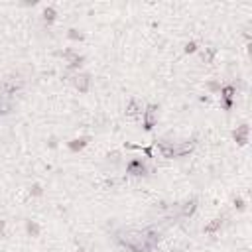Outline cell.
Returning <instances> with one entry per match:
<instances>
[{
	"label": "cell",
	"mask_w": 252,
	"mask_h": 252,
	"mask_svg": "<svg viewBox=\"0 0 252 252\" xmlns=\"http://www.w3.org/2000/svg\"><path fill=\"white\" fill-rule=\"evenodd\" d=\"M89 85H91L89 75H79V77H75V87H77L79 91H87Z\"/></svg>",
	"instance_id": "7a4b0ae2"
},
{
	"label": "cell",
	"mask_w": 252,
	"mask_h": 252,
	"mask_svg": "<svg viewBox=\"0 0 252 252\" xmlns=\"http://www.w3.org/2000/svg\"><path fill=\"white\" fill-rule=\"evenodd\" d=\"M116 240L130 252H152L160 237L154 230H120L116 233Z\"/></svg>",
	"instance_id": "6da1fadb"
},
{
	"label": "cell",
	"mask_w": 252,
	"mask_h": 252,
	"mask_svg": "<svg viewBox=\"0 0 252 252\" xmlns=\"http://www.w3.org/2000/svg\"><path fill=\"white\" fill-rule=\"evenodd\" d=\"M160 148H162V154H164L165 158H173V156H175L173 146H165V144H160Z\"/></svg>",
	"instance_id": "8992f818"
},
{
	"label": "cell",
	"mask_w": 252,
	"mask_h": 252,
	"mask_svg": "<svg viewBox=\"0 0 252 252\" xmlns=\"http://www.w3.org/2000/svg\"><path fill=\"white\" fill-rule=\"evenodd\" d=\"M219 224H221V219H217V221L213 223V224H209V227H205V230H207V233H211V230H215V229L219 227Z\"/></svg>",
	"instance_id": "8fae6325"
},
{
	"label": "cell",
	"mask_w": 252,
	"mask_h": 252,
	"mask_svg": "<svg viewBox=\"0 0 252 252\" xmlns=\"http://www.w3.org/2000/svg\"><path fill=\"white\" fill-rule=\"evenodd\" d=\"M144 171H146V168H144V164L142 162H130V165H128V173H132V175H142Z\"/></svg>",
	"instance_id": "3957f363"
},
{
	"label": "cell",
	"mask_w": 252,
	"mask_h": 252,
	"mask_svg": "<svg viewBox=\"0 0 252 252\" xmlns=\"http://www.w3.org/2000/svg\"><path fill=\"white\" fill-rule=\"evenodd\" d=\"M69 32H71V34H69V36H71V37H79V40H81V34H77V30H69Z\"/></svg>",
	"instance_id": "4fadbf2b"
},
{
	"label": "cell",
	"mask_w": 252,
	"mask_h": 252,
	"mask_svg": "<svg viewBox=\"0 0 252 252\" xmlns=\"http://www.w3.org/2000/svg\"><path fill=\"white\" fill-rule=\"evenodd\" d=\"M154 106H150L148 109V112H146V130H150V128L154 126Z\"/></svg>",
	"instance_id": "277c9868"
},
{
	"label": "cell",
	"mask_w": 252,
	"mask_h": 252,
	"mask_svg": "<svg viewBox=\"0 0 252 252\" xmlns=\"http://www.w3.org/2000/svg\"><path fill=\"white\" fill-rule=\"evenodd\" d=\"M195 49H197L195 44H187V45H185V51H187V53H189V51H195Z\"/></svg>",
	"instance_id": "7c38bea8"
},
{
	"label": "cell",
	"mask_w": 252,
	"mask_h": 252,
	"mask_svg": "<svg viewBox=\"0 0 252 252\" xmlns=\"http://www.w3.org/2000/svg\"><path fill=\"white\" fill-rule=\"evenodd\" d=\"M44 16H45L47 22H53V18H55V10H53V8H45L44 10Z\"/></svg>",
	"instance_id": "52a82bcc"
},
{
	"label": "cell",
	"mask_w": 252,
	"mask_h": 252,
	"mask_svg": "<svg viewBox=\"0 0 252 252\" xmlns=\"http://www.w3.org/2000/svg\"><path fill=\"white\" fill-rule=\"evenodd\" d=\"M28 230H30L32 234H37V233H40V229H37L36 223H28Z\"/></svg>",
	"instance_id": "30bf717a"
},
{
	"label": "cell",
	"mask_w": 252,
	"mask_h": 252,
	"mask_svg": "<svg viewBox=\"0 0 252 252\" xmlns=\"http://www.w3.org/2000/svg\"><path fill=\"white\" fill-rule=\"evenodd\" d=\"M246 134H248V128L242 126L238 132H234V136L238 138V144H246Z\"/></svg>",
	"instance_id": "5b68a950"
},
{
	"label": "cell",
	"mask_w": 252,
	"mask_h": 252,
	"mask_svg": "<svg viewBox=\"0 0 252 252\" xmlns=\"http://www.w3.org/2000/svg\"><path fill=\"white\" fill-rule=\"evenodd\" d=\"M12 110V105H6L4 100H0V112H10Z\"/></svg>",
	"instance_id": "9c48e42d"
},
{
	"label": "cell",
	"mask_w": 252,
	"mask_h": 252,
	"mask_svg": "<svg viewBox=\"0 0 252 252\" xmlns=\"http://www.w3.org/2000/svg\"><path fill=\"white\" fill-rule=\"evenodd\" d=\"M233 95H234V89H233V87H224V89H223V96H224L227 100H229Z\"/></svg>",
	"instance_id": "ba28073f"
}]
</instances>
